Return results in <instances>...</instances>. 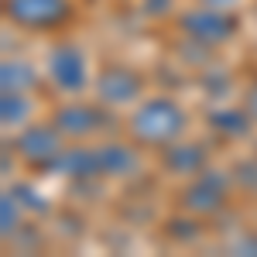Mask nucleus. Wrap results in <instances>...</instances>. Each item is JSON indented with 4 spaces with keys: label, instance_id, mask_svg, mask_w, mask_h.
I'll use <instances>...</instances> for the list:
<instances>
[{
    "label": "nucleus",
    "instance_id": "1",
    "mask_svg": "<svg viewBox=\"0 0 257 257\" xmlns=\"http://www.w3.org/2000/svg\"><path fill=\"white\" fill-rule=\"evenodd\" d=\"M127 138L138 141L141 148L148 151H161L165 144L178 141L189 131V110L168 93H155V96H144L131 110L127 117Z\"/></svg>",
    "mask_w": 257,
    "mask_h": 257
},
{
    "label": "nucleus",
    "instance_id": "2",
    "mask_svg": "<svg viewBox=\"0 0 257 257\" xmlns=\"http://www.w3.org/2000/svg\"><path fill=\"white\" fill-rule=\"evenodd\" d=\"M233 175L223 168H202L199 175L185 178V185L178 189V209L196 219H213L230 206V192H233Z\"/></svg>",
    "mask_w": 257,
    "mask_h": 257
},
{
    "label": "nucleus",
    "instance_id": "3",
    "mask_svg": "<svg viewBox=\"0 0 257 257\" xmlns=\"http://www.w3.org/2000/svg\"><path fill=\"white\" fill-rule=\"evenodd\" d=\"M45 79L62 96H82L86 89H93V69H89L86 52L69 38H59L55 45H48V52H45Z\"/></svg>",
    "mask_w": 257,
    "mask_h": 257
},
{
    "label": "nucleus",
    "instance_id": "4",
    "mask_svg": "<svg viewBox=\"0 0 257 257\" xmlns=\"http://www.w3.org/2000/svg\"><path fill=\"white\" fill-rule=\"evenodd\" d=\"M175 24L182 31V38L199 41L206 48H219V45H226V41H233L240 35L237 14L226 11V7H216V4H206V0L189 7V11H182L175 18Z\"/></svg>",
    "mask_w": 257,
    "mask_h": 257
},
{
    "label": "nucleus",
    "instance_id": "5",
    "mask_svg": "<svg viewBox=\"0 0 257 257\" xmlns=\"http://www.w3.org/2000/svg\"><path fill=\"white\" fill-rule=\"evenodd\" d=\"M93 96L106 110H127L144 99V76L127 62H103L93 76Z\"/></svg>",
    "mask_w": 257,
    "mask_h": 257
},
{
    "label": "nucleus",
    "instance_id": "6",
    "mask_svg": "<svg viewBox=\"0 0 257 257\" xmlns=\"http://www.w3.org/2000/svg\"><path fill=\"white\" fill-rule=\"evenodd\" d=\"M4 18L21 31H62L76 18V4L72 0H4Z\"/></svg>",
    "mask_w": 257,
    "mask_h": 257
},
{
    "label": "nucleus",
    "instance_id": "7",
    "mask_svg": "<svg viewBox=\"0 0 257 257\" xmlns=\"http://www.w3.org/2000/svg\"><path fill=\"white\" fill-rule=\"evenodd\" d=\"M65 134H62L59 127L48 120V123H38V120H31L28 127H21L14 141H11V148H14V155H18L28 168H35V172H45L52 161L59 158L62 151H65Z\"/></svg>",
    "mask_w": 257,
    "mask_h": 257
},
{
    "label": "nucleus",
    "instance_id": "8",
    "mask_svg": "<svg viewBox=\"0 0 257 257\" xmlns=\"http://www.w3.org/2000/svg\"><path fill=\"white\" fill-rule=\"evenodd\" d=\"M52 123L65 134V141H93L113 127V117L103 103H82L72 96V103L52 110Z\"/></svg>",
    "mask_w": 257,
    "mask_h": 257
},
{
    "label": "nucleus",
    "instance_id": "9",
    "mask_svg": "<svg viewBox=\"0 0 257 257\" xmlns=\"http://www.w3.org/2000/svg\"><path fill=\"white\" fill-rule=\"evenodd\" d=\"M158 168L165 172V175L185 182V178L199 175L202 168H209V148H206L202 141L178 138V141L165 144V148L158 151Z\"/></svg>",
    "mask_w": 257,
    "mask_h": 257
},
{
    "label": "nucleus",
    "instance_id": "10",
    "mask_svg": "<svg viewBox=\"0 0 257 257\" xmlns=\"http://www.w3.org/2000/svg\"><path fill=\"white\" fill-rule=\"evenodd\" d=\"M144 151L138 141H99L96 158H99V178H134L144 168Z\"/></svg>",
    "mask_w": 257,
    "mask_h": 257
},
{
    "label": "nucleus",
    "instance_id": "11",
    "mask_svg": "<svg viewBox=\"0 0 257 257\" xmlns=\"http://www.w3.org/2000/svg\"><path fill=\"white\" fill-rule=\"evenodd\" d=\"M45 175H65L72 182L79 178H99V158H96V144L86 141H69L65 151L45 168Z\"/></svg>",
    "mask_w": 257,
    "mask_h": 257
},
{
    "label": "nucleus",
    "instance_id": "12",
    "mask_svg": "<svg viewBox=\"0 0 257 257\" xmlns=\"http://www.w3.org/2000/svg\"><path fill=\"white\" fill-rule=\"evenodd\" d=\"M206 127L223 141H243L254 131V117L243 106H213L206 113Z\"/></svg>",
    "mask_w": 257,
    "mask_h": 257
},
{
    "label": "nucleus",
    "instance_id": "13",
    "mask_svg": "<svg viewBox=\"0 0 257 257\" xmlns=\"http://www.w3.org/2000/svg\"><path fill=\"white\" fill-rule=\"evenodd\" d=\"M41 82V69L28 59L0 62V93H35Z\"/></svg>",
    "mask_w": 257,
    "mask_h": 257
},
{
    "label": "nucleus",
    "instance_id": "14",
    "mask_svg": "<svg viewBox=\"0 0 257 257\" xmlns=\"http://www.w3.org/2000/svg\"><path fill=\"white\" fill-rule=\"evenodd\" d=\"M35 117V99L31 93H0V123L4 131H21Z\"/></svg>",
    "mask_w": 257,
    "mask_h": 257
},
{
    "label": "nucleus",
    "instance_id": "15",
    "mask_svg": "<svg viewBox=\"0 0 257 257\" xmlns=\"http://www.w3.org/2000/svg\"><path fill=\"white\" fill-rule=\"evenodd\" d=\"M21 216H24V206H21V199L7 189L4 192V199H0V237H4V243H11L14 240V233H18L21 226Z\"/></svg>",
    "mask_w": 257,
    "mask_h": 257
},
{
    "label": "nucleus",
    "instance_id": "16",
    "mask_svg": "<svg viewBox=\"0 0 257 257\" xmlns=\"http://www.w3.org/2000/svg\"><path fill=\"white\" fill-rule=\"evenodd\" d=\"M230 175H233V185H237V189L257 196V158H240L237 165L230 168Z\"/></svg>",
    "mask_w": 257,
    "mask_h": 257
},
{
    "label": "nucleus",
    "instance_id": "17",
    "mask_svg": "<svg viewBox=\"0 0 257 257\" xmlns=\"http://www.w3.org/2000/svg\"><path fill=\"white\" fill-rule=\"evenodd\" d=\"M11 192L21 199V206H24L28 213H38V216H41V213H48V202H45V196H41L31 182H14V185H11Z\"/></svg>",
    "mask_w": 257,
    "mask_h": 257
},
{
    "label": "nucleus",
    "instance_id": "18",
    "mask_svg": "<svg viewBox=\"0 0 257 257\" xmlns=\"http://www.w3.org/2000/svg\"><path fill=\"white\" fill-rule=\"evenodd\" d=\"M175 0H141V14L144 18H172Z\"/></svg>",
    "mask_w": 257,
    "mask_h": 257
},
{
    "label": "nucleus",
    "instance_id": "19",
    "mask_svg": "<svg viewBox=\"0 0 257 257\" xmlns=\"http://www.w3.org/2000/svg\"><path fill=\"white\" fill-rule=\"evenodd\" d=\"M233 250H237V254H257V233L237 240V243H233Z\"/></svg>",
    "mask_w": 257,
    "mask_h": 257
},
{
    "label": "nucleus",
    "instance_id": "20",
    "mask_svg": "<svg viewBox=\"0 0 257 257\" xmlns=\"http://www.w3.org/2000/svg\"><path fill=\"white\" fill-rule=\"evenodd\" d=\"M243 110L254 117V123H257V86H250L247 93H243Z\"/></svg>",
    "mask_w": 257,
    "mask_h": 257
}]
</instances>
